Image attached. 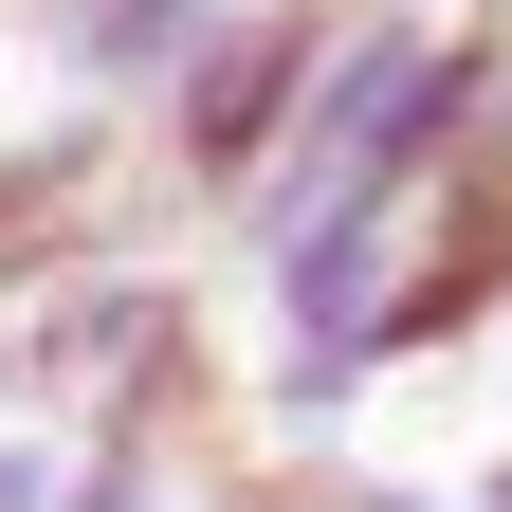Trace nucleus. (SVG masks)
<instances>
[{
    "label": "nucleus",
    "mask_w": 512,
    "mask_h": 512,
    "mask_svg": "<svg viewBox=\"0 0 512 512\" xmlns=\"http://www.w3.org/2000/svg\"><path fill=\"white\" fill-rule=\"evenodd\" d=\"M74 494V458H55V439H0V512H55Z\"/></svg>",
    "instance_id": "7ed1b4c3"
},
{
    "label": "nucleus",
    "mask_w": 512,
    "mask_h": 512,
    "mask_svg": "<svg viewBox=\"0 0 512 512\" xmlns=\"http://www.w3.org/2000/svg\"><path fill=\"white\" fill-rule=\"evenodd\" d=\"M311 74H330V0H238V19L165 74V165L202 183V202H238V183L293 147Z\"/></svg>",
    "instance_id": "f257e3e1"
},
{
    "label": "nucleus",
    "mask_w": 512,
    "mask_h": 512,
    "mask_svg": "<svg viewBox=\"0 0 512 512\" xmlns=\"http://www.w3.org/2000/svg\"><path fill=\"white\" fill-rule=\"evenodd\" d=\"M55 512H165V458H147V439H92V458H74V494H55Z\"/></svg>",
    "instance_id": "f03ea898"
},
{
    "label": "nucleus",
    "mask_w": 512,
    "mask_h": 512,
    "mask_svg": "<svg viewBox=\"0 0 512 512\" xmlns=\"http://www.w3.org/2000/svg\"><path fill=\"white\" fill-rule=\"evenodd\" d=\"M476 512H512V476H476Z\"/></svg>",
    "instance_id": "20e7f679"
}]
</instances>
